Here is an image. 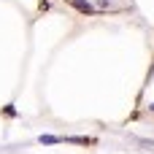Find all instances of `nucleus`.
I'll use <instances>...</instances> for the list:
<instances>
[{
  "label": "nucleus",
  "mask_w": 154,
  "mask_h": 154,
  "mask_svg": "<svg viewBox=\"0 0 154 154\" xmlns=\"http://www.w3.org/2000/svg\"><path fill=\"white\" fill-rule=\"evenodd\" d=\"M38 141H41L43 146H54V143H62V138H60V135H49V133H46V135H41Z\"/></svg>",
  "instance_id": "f257e3e1"
},
{
  "label": "nucleus",
  "mask_w": 154,
  "mask_h": 154,
  "mask_svg": "<svg viewBox=\"0 0 154 154\" xmlns=\"http://www.w3.org/2000/svg\"><path fill=\"white\" fill-rule=\"evenodd\" d=\"M3 114H5V116H16V108H14V106H5Z\"/></svg>",
  "instance_id": "f03ea898"
},
{
  "label": "nucleus",
  "mask_w": 154,
  "mask_h": 154,
  "mask_svg": "<svg viewBox=\"0 0 154 154\" xmlns=\"http://www.w3.org/2000/svg\"><path fill=\"white\" fill-rule=\"evenodd\" d=\"M152 111H154V103H152Z\"/></svg>",
  "instance_id": "7ed1b4c3"
}]
</instances>
